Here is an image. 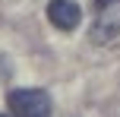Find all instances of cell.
Wrapping results in <instances>:
<instances>
[{
  "instance_id": "obj_4",
  "label": "cell",
  "mask_w": 120,
  "mask_h": 117,
  "mask_svg": "<svg viewBox=\"0 0 120 117\" xmlns=\"http://www.w3.org/2000/svg\"><path fill=\"white\" fill-rule=\"evenodd\" d=\"M0 117H3V114H0Z\"/></svg>"
},
{
  "instance_id": "obj_2",
  "label": "cell",
  "mask_w": 120,
  "mask_h": 117,
  "mask_svg": "<svg viewBox=\"0 0 120 117\" xmlns=\"http://www.w3.org/2000/svg\"><path fill=\"white\" fill-rule=\"evenodd\" d=\"M48 19H51V25L70 32V29H76V25H79L82 10H79L76 0H51V3H48Z\"/></svg>"
},
{
  "instance_id": "obj_3",
  "label": "cell",
  "mask_w": 120,
  "mask_h": 117,
  "mask_svg": "<svg viewBox=\"0 0 120 117\" xmlns=\"http://www.w3.org/2000/svg\"><path fill=\"white\" fill-rule=\"evenodd\" d=\"M111 3H114V0H98V6H101V10H108Z\"/></svg>"
},
{
  "instance_id": "obj_1",
  "label": "cell",
  "mask_w": 120,
  "mask_h": 117,
  "mask_svg": "<svg viewBox=\"0 0 120 117\" xmlns=\"http://www.w3.org/2000/svg\"><path fill=\"white\" fill-rule=\"evenodd\" d=\"M6 105L16 117H51V95L44 89H13Z\"/></svg>"
}]
</instances>
